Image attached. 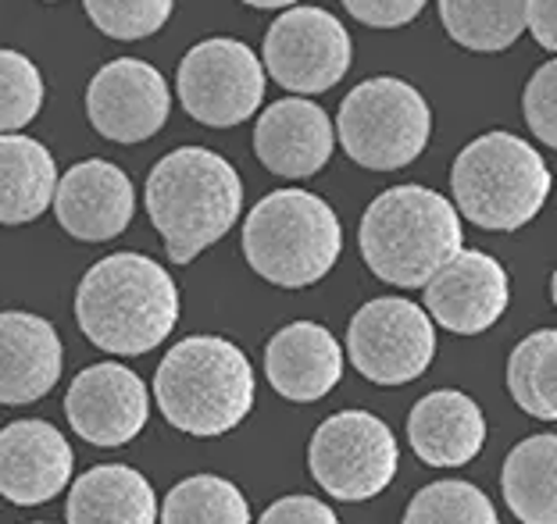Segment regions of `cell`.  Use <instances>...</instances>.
<instances>
[{
    "label": "cell",
    "mask_w": 557,
    "mask_h": 524,
    "mask_svg": "<svg viewBox=\"0 0 557 524\" xmlns=\"http://www.w3.org/2000/svg\"><path fill=\"white\" fill-rule=\"evenodd\" d=\"M75 322L97 350L139 357L161 347L180 322V289L144 253H111L83 275Z\"/></svg>",
    "instance_id": "cell-1"
},
{
    "label": "cell",
    "mask_w": 557,
    "mask_h": 524,
    "mask_svg": "<svg viewBox=\"0 0 557 524\" xmlns=\"http://www.w3.org/2000/svg\"><path fill=\"white\" fill-rule=\"evenodd\" d=\"M244 211V183L222 153L180 147L147 175V214L175 264L214 247Z\"/></svg>",
    "instance_id": "cell-2"
},
{
    "label": "cell",
    "mask_w": 557,
    "mask_h": 524,
    "mask_svg": "<svg viewBox=\"0 0 557 524\" xmlns=\"http://www.w3.org/2000/svg\"><path fill=\"white\" fill-rule=\"evenodd\" d=\"M358 247L383 283L418 289L465 250L461 211L436 189L394 186L369 203Z\"/></svg>",
    "instance_id": "cell-3"
},
{
    "label": "cell",
    "mask_w": 557,
    "mask_h": 524,
    "mask_svg": "<svg viewBox=\"0 0 557 524\" xmlns=\"http://www.w3.org/2000/svg\"><path fill=\"white\" fill-rule=\"evenodd\" d=\"M255 367L236 342L189 336L164 353L154 375V400L164 421L186 436H225L255 407Z\"/></svg>",
    "instance_id": "cell-4"
},
{
    "label": "cell",
    "mask_w": 557,
    "mask_h": 524,
    "mask_svg": "<svg viewBox=\"0 0 557 524\" xmlns=\"http://www.w3.org/2000/svg\"><path fill=\"white\" fill-rule=\"evenodd\" d=\"M244 253L264 283L304 289L333 272L344 253V225L308 189H275L247 214Z\"/></svg>",
    "instance_id": "cell-5"
},
{
    "label": "cell",
    "mask_w": 557,
    "mask_h": 524,
    "mask_svg": "<svg viewBox=\"0 0 557 524\" xmlns=\"http://www.w3.org/2000/svg\"><path fill=\"white\" fill-rule=\"evenodd\" d=\"M454 203L490 233H515L536 219L550 197V169L533 144L511 133L472 139L450 169Z\"/></svg>",
    "instance_id": "cell-6"
},
{
    "label": "cell",
    "mask_w": 557,
    "mask_h": 524,
    "mask_svg": "<svg viewBox=\"0 0 557 524\" xmlns=\"http://www.w3.org/2000/svg\"><path fill=\"white\" fill-rule=\"evenodd\" d=\"M339 147L372 172H397L422 158L433 136V111L411 83L379 75L354 86L339 104Z\"/></svg>",
    "instance_id": "cell-7"
},
{
    "label": "cell",
    "mask_w": 557,
    "mask_h": 524,
    "mask_svg": "<svg viewBox=\"0 0 557 524\" xmlns=\"http://www.w3.org/2000/svg\"><path fill=\"white\" fill-rule=\"evenodd\" d=\"M400 450L383 417L339 411L325 417L308 446V467L329 496L347 503L372 500L397 478Z\"/></svg>",
    "instance_id": "cell-8"
},
{
    "label": "cell",
    "mask_w": 557,
    "mask_h": 524,
    "mask_svg": "<svg viewBox=\"0 0 557 524\" xmlns=\"http://www.w3.org/2000/svg\"><path fill=\"white\" fill-rule=\"evenodd\" d=\"M175 89L189 118L211 129H233V125L255 118L264 100V61L247 43L214 36L197 43L180 61Z\"/></svg>",
    "instance_id": "cell-9"
},
{
    "label": "cell",
    "mask_w": 557,
    "mask_h": 524,
    "mask_svg": "<svg viewBox=\"0 0 557 524\" xmlns=\"http://www.w3.org/2000/svg\"><path fill=\"white\" fill-rule=\"evenodd\" d=\"M347 353L375 386H404L429 372L436 357L433 314L404 297L369 300L350 317Z\"/></svg>",
    "instance_id": "cell-10"
},
{
    "label": "cell",
    "mask_w": 557,
    "mask_h": 524,
    "mask_svg": "<svg viewBox=\"0 0 557 524\" xmlns=\"http://www.w3.org/2000/svg\"><path fill=\"white\" fill-rule=\"evenodd\" d=\"M264 68L297 97H314L339 86L350 72L354 43L344 22L325 8H286L264 36Z\"/></svg>",
    "instance_id": "cell-11"
},
{
    "label": "cell",
    "mask_w": 557,
    "mask_h": 524,
    "mask_svg": "<svg viewBox=\"0 0 557 524\" xmlns=\"http://www.w3.org/2000/svg\"><path fill=\"white\" fill-rule=\"evenodd\" d=\"M169 114V83L139 58L108 61L86 86V118L111 144H144L164 129Z\"/></svg>",
    "instance_id": "cell-12"
},
{
    "label": "cell",
    "mask_w": 557,
    "mask_h": 524,
    "mask_svg": "<svg viewBox=\"0 0 557 524\" xmlns=\"http://www.w3.org/2000/svg\"><path fill=\"white\" fill-rule=\"evenodd\" d=\"M511 303V278L497 258L461 250L425 283V311L454 336H479L504 317Z\"/></svg>",
    "instance_id": "cell-13"
},
{
    "label": "cell",
    "mask_w": 557,
    "mask_h": 524,
    "mask_svg": "<svg viewBox=\"0 0 557 524\" xmlns=\"http://www.w3.org/2000/svg\"><path fill=\"white\" fill-rule=\"evenodd\" d=\"M72 432L94 446H125L144 432L150 396L144 378L122 364H94L75 375L65 396Z\"/></svg>",
    "instance_id": "cell-14"
},
{
    "label": "cell",
    "mask_w": 557,
    "mask_h": 524,
    "mask_svg": "<svg viewBox=\"0 0 557 524\" xmlns=\"http://www.w3.org/2000/svg\"><path fill=\"white\" fill-rule=\"evenodd\" d=\"M136 189L119 164L111 161H79L61 175L54 194L58 225L72 239L83 242H108L122 236L133 222Z\"/></svg>",
    "instance_id": "cell-15"
},
{
    "label": "cell",
    "mask_w": 557,
    "mask_h": 524,
    "mask_svg": "<svg viewBox=\"0 0 557 524\" xmlns=\"http://www.w3.org/2000/svg\"><path fill=\"white\" fill-rule=\"evenodd\" d=\"M72 446L50 421H11L0 428V496L15 507L54 500L72 482Z\"/></svg>",
    "instance_id": "cell-16"
},
{
    "label": "cell",
    "mask_w": 557,
    "mask_h": 524,
    "mask_svg": "<svg viewBox=\"0 0 557 524\" xmlns=\"http://www.w3.org/2000/svg\"><path fill=\"white\" fill-rule=\"evenodd\" d=\"M336 147L333 118L308 97H286L264 108L255 125L258 161L272 175L311 178L319 175Z\"/></svg>",
    "instance_id": "cell-17"
},
{
    "label": "cell",
    "mask_w": 557,
    "mask_h": 524,
    "mask_svg": "<svg viewBox=\"0 0 557 524\" xmlns=\"http://www.w3.org/2000/svg\"><path fill=\"white\" fill-rule=\"evenodd\" d=\"M65 367L54 325L29 311L0 314V403L25 407L36 403L58 386Z\"/></svg>",
    "instance_id": "cell-18"
},
{
    "label": "cell",
    "mask_w": 557,
    "mask_h": 524,
    "mask_svg": "<svg viewBox=\"0 0 557 524\" xmlns=\"http://www.w3.org/2000/svg\"><path fill=\"white\" fill-rule=\"evenodd\" d=\"M264 375L283 400L314 403L344 378V350L325 325L294 322L272 336L264 350Z\"/></svg>",
    "instance_id": "cell-19"
},
{
    "label": "cell",
    "mask_w": 557,
    "mask_h": 524,
    "mask_svg": "<svg viewBox=\"0 0 557 524\" xmlns=\"http://www.w3.org/2000/svg\"><path fill=\"white\" fill-rule=\"evenodd\" d=\"M408 439L429 467H465L486 442V417L472 396L436 389L411 407Z\"/></svg>",
    "instance_id": "cell-20"
},
{
    "label": "cell",
    "mask_w": 557,
    "mask_h": 524,
    "mask_svg": "<svg viewBox=\"0 0 557 524\" xmlns=\"http://www.w3.org/2000/svg\"><path fill=\"white\" fill-rule=\"evenodd\" d=\"M69 524H154L158 500L136 467L100 464L75 478L65 503Z\"/></svg>",
    "instance_id": "cell-21"
},
{
    "label": "cell",
    "mask_w": 557,
    "mask_h": 524,
    "mask_svg": "<svg viewBox=\"0 0 557 524\" xmlns=\"http://www.w3.org/2000/svg\"><path fill=\"white\" fill-rule=\"evenodd\" d=\"M58 164L40 139L4 133L0 136V225L36 222L47 208H54Z\"/></svg>",
    "instance_id": "cell-22"
},
{
    "label": "cell",
    "mask_w": 557,
    "mask_h": 524,
    "mask_svg": "<svg viewBox=\"0 0 557 524\" xmlns=\"http://www.w3.org/2000/svg\"><path fill=\"white\" fill-rule=\"evenodd\" d=\"M500 489L522 524H557V436L518 442L504 460Z\"/></svg>",
    "instance_id": "cell-23"
},
{
    "label": "cell",
    "mask_w": 557,
    "mask_h": 524,
    "mask_svg": "<svg viewBox=\"0 0 557 524\" xmlns=\"http://www.w3.org/2000/svg\"><path fill=\"white\" fill-rule=\"evenodd\" d=\"M440 18L454 43L497 54L529 29V0H440Z\"/></svg>",
    "instance_id": "cell-24"
},
{
    "label": "cell",
    "mask_w": 557,
    "mask_h": 524,
    "mask_svg": "<svg viewBox=\"0 0 557 524\" xmlns=\"http://www.w3.org/2000/svg\"><path fill=\"white\" fill-rule=\"evenodd\" d=\"M508 389L525 414L557 421V328H540L515 347Z\"/></svg>",
    "instance_id": "cell-25"
},
{
    "label": "cell",
    "mask_w": 557,
    "mask_h": 524,
    "mask_svg": "<svg viewBox=\"0 0 557 524\" xmlns=\"http://www.w3.org/2000/svg\"><path fill=\"white\" fill-rule=\"evenodd\" d=\"M161 524H250V510L233 482L194 475L164 496Z\"/></svg>",
    "instance_id": "cell-26"
},
{
    "label": "cell",
    "mask_w": 557,
    "mask_h": 524,
    "mask_svg": "<svg viewBox=\"0 0 557 524\" xmlns=\"http://www.w3.org/2000/svg\"><path fill=\"white\" fill-rule=\"evenodd\" d=\"M404 524H500L490 496L472 482H433L404 510Z\"/></svg>",
    "instance_id": "cell-27"
},
{
    "label": "cell",
    "mask_w": 557,
    "mask_h": 524,
    "mask_svg": "<svg viewBox=\"0 0 557 524\" xmlns=\"http://www.w3.org/2000/svg\"><path fill=\"white\" fill-rule=\"evenodd\" d=\"M44 111V75L18 50H0V136L18 133Z\"/></svg>",
    "instance_id": "cell-28"
},
{
    "label": "cell",
    "mask_w": 557,
    "mask_h": 524,
    "mask_svg": "<svg viewBox=\"0 0 557 524\" xmlns=\"http://www.w3.org/2000/svg\"><path fill=\"white\" fill-rule=\"evenodd\" d=\"M83 8L111 40H147L164 29L175 0H83Z\"/></svg>",
    "instance_id": "cell-29"
},
{
    "label": "cell",
    "mask_w": 557,
    "mask_h": 524,
    "mask_svg": "<svg viewBox=\"0 0 557 524\" xmlns=\"http://www.w3.org/2000/svg\"><path fill=\"white\" fill-rule=\"evenodd\" d=\"M522 108L533 136L540 144L557 150V58L533 72V79L525 86Z\"/></svg>",
    "instance_id": "cell-30"
},
{
    "label": "cell",
    "mask_w": 557,
    "mask_h": 524,
    "mask_svg": "<svg viewBox=\"0 0 557 524\" xmlns=\"http://www.w3.org/2000/svg\"><path fill=\"white\" fill-rule=\"evenodd\" d=\"M429 0H344L354 18L372 25V29H400L422 15Z\"/></svg>",
    "instance_id": "cell-31"
},
{
    "label": "cell",
    "mask_w": 557,
    "mask_h": 524,
    "mask_svg": "<svg viewBox=\"0 0 557 524\" xmlns=\"http://www.w3.org/2000/svg\"><path fill=\"white\" fill-rule=\"evenodd\" d=\"M258 524H339V517L314 496H283L264 510Z\"/></svg>",
    "instance_id": "cell-32"
},
{
    "label": "cell",
    "mask_w": 557,
    "mask_h": 524,
    "mask_svg": "<svg viewBox=\"0 0 557 524\" xmlns=\"http://www.w3.org/2000/svg\"><path fill=\"white\" fill-rule=\"evenodd\" d=\"M529 33L540 47L557 54V0H529Z\"/></svg>",
    "instance_id": "cell-33"
},
{
    "label": "cell",
    "mask_w": 557,
    "mask_h": 524,
    "mask_svg": "<svg viewBox=\"0 0 557 524\" xmlns=\"http://www.w3.org/2000/svg\"><path fill=\"white\" fill-rule=\"evenodd\" d=\"M250 8H261V11H275V8H297L300 0H244Z\"/></svg>",
    "instance_id": "cell-34"
},
{
    "label": "cell",
    "mask_w": 557,
    "mask_h": 524,
    "mask_svg": "<svg viewBox=\"0 0 557 524\" xmlns=\"http://www.w3.org/2000/svg\"><path fill=\"white\" fill-rule=\"evenodd\" d=\"M550 292H554V307H557V267H554V283H550Z\"/></svg>",
    "instance_id": "cell-35"
}]
</instances>
